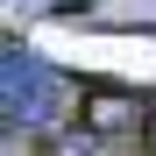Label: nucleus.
Returning a JSON list of instances; mask_svg holds the SVG:
<instances>
[{
    "label": "nucleus",
    "instance_id": "1",
    "mask_svg": "<svg viewBox=\"0 0 156 156\" xmlns=\"http://www.w3.org/2000/svg\"><path fill=\"white\" fill-rule=\"evenodd\" d=\"M0 107H7V128H57L71 92L64 78L50 71L43 57H29V50H7V78H0Z\"/></svg>",
    "mask_w": 156,
    "mask_h": 156
},
{
    "label": "nucleus",
    "instance_id": "2",
    "mask_svg": "<svg viewBox=\"0 0 156 156\" xmlns=\"http://www.w3.org/2000/svg\"><path fill=\"white\" fill-rule=\"evenodd\" d=\"M149 135H156V128H149Z\"/></svg>",
    "mask_w": 156,
    "mask_h": 156
}]
</instances>
